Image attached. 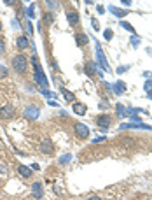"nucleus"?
Returning <instances> with one entry per match:
<instances>
[{"label":"nucleus","instance_id":"obj_20","mask_svg":"<svg viewBox=\"0 0 152 200\" xmlns=\"http://www.w3.org/2000/svg\"><path fill=\"white\" fill-rule=\"evenodd\" d=\"M72 158H73V156H72L70 153H65V155H61V156H60L58 163H61V165H67V163H70V161H72Z\"/></svg>","mask_w":152,"mask_h":200},{"label":"nucleus","instance_id":"obj_3","mask_svg":"<svg viewBox=\"0 0 152 200\" xmlns=\"http://www.w3.org/2000/svg\"><path fill=\"white\" fill-rule=\"evenodd\" d=\"M96 60H98V65H100L103 70H110L109 63H107V58H105V55H103V49H101V46L98 42H96Z\"/></svg>","mask_w":152,"mask_h":200},{"label":"nucleus","instance_id":"obj_37","mask_svg":"<svg viewBox=\"0 0 152 200\" xmlns=\"http://www.w3.org/2000/svg\"><path fill=\"white\" fill-rule=\"evenodd\" d=\"M10 23H12V27H16V28H19V23H18V21H16V20H12V21H10Z\"/></svg>","mask_w":152,"mask_h":200},{"label":"nucleus","instance_id":"obj_10","mask_svg":"<svg viewBox=\"0 0 152 200\" xmlns=\"http://www.w3.org/2000/svg\"><path fill=\"white\" fill-rule=\"evenodd\" d=\"M40 151L42 153H46V155H51L52 151H54V144H52V140L51 139H44L40 142Z\"/></svg>","mask_w":152,"mask_h":200},{"label":"nucleus","instance_id":"obj_43","mask_svg":"<svg viewBox=\"0 0 152 200\" xmlns=\"http://www.w3.org/2000/svg\"><path fill=\"white\" fill-rule=\"evenodd\" d=\"M0 32H2V23H0Z\"/></svg>","mask_w":152,"mask_h":200},{"label":"nucleus","instance_id":"obj_22","mask_svg":"<svg viewBox=\"0 0 152 200\" xmlns=\"http://www.w3.org/2000/svg\"><path fill=\"white\" fill-rule=\"evenodd\" d=\"M130 44H131L133 48H138V46L142 44V37H138L136 33H135V35H131V39H130Z\"/></svg>","mask_w":152,"mask_h":200},{"label":"nucleus","instance_id":"obj_1","mask_svg":"<svg viewBox=\"0 0 152 200\" xmlns=\"http://www.w3.org/2000/svg\"><path fill=\"white\" fill-rule=\"evenodd\" d=\"M12 67H14V70H16L18 74H25L26 69H28V58L23 56V55H16V56L12 58Z\"/></svg>","mask_w":152,"mask_h":200},{"label":"nucleus","instance_id":"obj_16","mask_svg":"<svg viewBox=\"0 0 152 200\" xmlns=\"http://www.w3.org/2000/svg\"><path fill=\"white\" fill-rule=\"evenodd\" d=\"M112 91H114L115 95H122V93L126 91V83H122V81H117L115 84H112Z\"/></svg>","mask_w":152,"mask_h":200},{"label":"nucleus","instance_id":"obj_21","mask_svg":"<svg viewBox=\"0 0 152 200\" xmlns=\"http://www.w3.org/2000/svg\"><path fill=\"white\" fill-rule=\"evenodd\" d=\"M61 93H63V97H65V100H67V102H75V97H73V93H70V91L67 90V88H61Z\"/></svg>","mask_w":152,"mask_h":200},{"label":"nucleus","instance_id":"obj_25","mask_svg":"<svg viewBox=\"0 0 152 200\" xmlns=\"http://www.w3.org/2000/svg\"><path fill=\"white\" fill-rule=\"evenodd\" d=\"M46 4H47V7H49L51 11H52V9H58V2H54V0H47Z\"/></svg>","mask_w":152,"mask_h":200},{"label":"nucleus","instance_id":"obj_13","mask_svg":"<svg viewBox=\"0 0 152 200\" xmlns=\"http://www.w3.org/2000/svg\"><path fill=\"white\" fill-rule=\"evenodd\" d=\"M67 21L70 23V27H77L79 25V14L75 11H67Z\"/></svg>","mask_w":152,"mask_h":200},{"label":"nucleus","instance_id":"obj_28","mask_svg":"<svg viewBox=\"0 0 152 200\" xmlns=\"http://www.w3.org/2000/svg\"><path fill=\"white\" fill-rule=\"evenodd\" d=\"M5 174H7V165L0 163V176H5Z\"/></svg>","mask_w":152,"mask_h":200},{"label":"nucleus","instance_id":"obj_26","mask_svg":"<svg viewBox=\"0 0 152 200\" xmlns=\"http://www.w3.org/2000/svg\"><path fill=\"white\" fill-rule=\"evenodd\" d=\"M143 90H145V91H152V79H147V81H145Z\"/></svg>","mask_w":152,"mask_h":200},{"label":"nucleus","instance_id":"obj_33","mask_svg":"<svg viewBox=\"0 0 152 200\" xmlns=\"http://www.w3.org/2000/svg\"><path fill=\"white\" fill-rule=\"evenodd\" d=\"M121 4L124 5V7H130V5H131L133 2H131V0H121Z\"/></svg>","mask_w":152,"mask_h":200},{"label":"nucleus","instance_id":"obj_31","mask_svg":"<svg viewBox=\"0 0 152 200\" xmlns=\"http://www.w3.org/2000/svg\"><path fill=\"white\" fill-rule=\"evenodd\" d=\"M5 76H7V69L4 65H0V77H5Z\"/></svg>","mask_w":152,"mask_h":200},{"label":"nucleus","instance_id":"obj_29","mask_svg":"<svg viewBox=\"0 0 152 200\" xmlns=\"http://www.w3.org/2000/svg\"><path fill=\"white\" fill-rule=\"evenodd\" d=\"M126 70H130V65H126V67H124V65H121V67H117V70H115V72H117V74H122V72H126Z\"/></svg>","mask_w":152,"mask_h":200},{"label":"nucleus","instance_id":"obj_18","mask_svg":"<svg viewBox=\"0 0 152 200\" xmlns=\"http://www.w3.org/2000/svg\"><path fill=\"white\" fill-rule=\"evenodd\" d=\"M18 172H19L23 177H30L31 174H33L31 169H30V167H26V165H18Z\"/></svg>","mask_w":152,"mask_h":200},{"label":"nucleus","instance_id":"obj_27","mask_svg":"<svg viewBox=\"0 0 152 200\" xmlns=\"http://www.w3.org/2000/svg\"><path fill=\"white\" fill-rule=\"evenodd\" d=\"M25 30L28 32V35H30L31 32H33V27H31V23H30V20H26V23H25Z\"/></svg>","mask_w":152,"mask_h":200},{"label":"nucleus","instance_id":"obj_14","mask_svg":"<svg viewBox=\"0 0 152 200\" xmlns=\"http://www.w3.org/2000/svg\"><path fill=\"white\" fill-rule=\"evenodd\" d=\"M75 42H77V46H79V48H84V46H88V42H89V37H88L86 33L79 32V33H75Z\"/></svg>","mask_w":152,"mask_h":200},{"label":"nucleus","instance_id":"obj_11","mask_svg":"<svg viewBox=\"0 0 152 200\" xmlns=\"http://www.w3.org/2000/svg\"><path fill=\"white\" fill-rule=\"evenodd\" d=\"M84 69H86V74H88L89 77H94V76L98 74V65L93 63V61H86V63H84Z\"/></svg>","mask_w":152,"mask_h":200},{"label":"nucleus","instance_id":"obj_7","mask_svg":"<svg viewBox=\"0 0 152 200\" xmlns=\"http://www.w3.org/2000/svg\"><path fill=\"white\" fill-rule=\"evenodd\" d=\"M75 133H77V137H81V139H88L89 137V128L84 125V123H75Z\"/></svg>","mask_w":152,"mask_h":200},{"label":"nucleus","instance_id":"obj_42","mask_svg":"<svg viewBox=\"0 0 152 200\" xmlns=\"http://www.w3.org/2000/svg\"><path fill=\"white\" fill-rule=\"evenodd\" d=\"M0 51H4V42L0 40Z\"/></svg>","mask_w":152,"mask_h":200},{"label":"nucleus","instance_id":"obj_38","mask_svg":"<svg viewBox=\"0 0 152 200\" xmlns=\"http://www.w3.org/2000/svg\"><path fill=\"white\" fill-rule=\"evenodd\" d=\"M100 107H101V109H107V107H109V104H105V100H103V102L100 104Z\"/></svg>","mask_w":152,"mask_h":200},{"label":"nucleus","instance_id":"obj_15","mask_svg":"<svg viewBox=\"0 0 152 200\" xmlns=\"http://www.w3.org/2000/svg\"><path fill=\"white\" fill-rule=\"evenodd\" d=\"M16 46H18V49H21V51L28 49V46H30L28 37H26V35H19V37L16 39Z\"/></svg>","mask_w":152,"mask_h":200},{"label":"nucleus","instance_id":"obj_9","mask_svg":"<svg viewBox=\"0 0 152 200\" xmlns=\"http://www.w3.org/2000/svg\"><path fill=\"white\" fill-rule=\"evenodd\" d=\"M31 195L39 200L44 197V186H42V183H33L31 184Z\"/></svg>","mask_w":152,"mask_h":200},{"label":"nucleus","instance_id":"obj_32","mask_svg":"<svg viewBox=\"0 0 152 200\" xmlns=\"http://www.w3.org/2000/svg\"><path fill=\"white\" fill-rule=\"evenodd\" d=\"M91 23H93V28H94L96 32L100 30V25H98V21H96V20H91Z\"/></svg>","mask_w":152,"mask_h":200},{"label":"nucleus","instance_id":"obj_2","mask_svg":"<svg viewBox=\"0 0 152 200\" xmlns=\"http://www.w3.org/2000/svg\"><path fill=\"white\" fill-rule=\"evenodd\" d=\"M33 69H35L33 77H35V81H37V84L40 86V90H47V88H49V83H47V77H46V74H44V70H42L40 63H39V65H35Z\"/></svg>","mask_w":152,"mask_h":200},{"label":"nucleus","instance_id":"obj_23","mask_svg":"<svg viewBox=\"0 0 152 200\" xmlns=\"http://www.w3.org/2000/svg\"><path fill=\"white\" fill-rule=\"evenodd\" d=\"M121 27L124 28V30H128L131 35H135V27H133L131 23H128V21H121Z\"/></svg>","mask_w":152,"mask_h":200},{"label":"nucleus","instance_id":"obj_12","mask_svg":"<svg viewBox=\"0 0 152 200\" xmlns=\"http://www.w3.org/2000/svg\"><path fill=\"white\" fill-rule=\"evenodd\" d=\"M72 109H73V112H75L77 116H84L88 107H86V104H82V102H73V104H72Z\"/></svg>","mask_w":152,"mask_h":200},{"label":"nucleus","instance_id":"obj_30","mask_svg":"<svg viewBox=\"0 0 152 200\" xmlns=\"http://www.w3.org/2000/svg\"><path fill=\"white\" fill-rule=\"evenodd\" d=\"M52 21H54V18H52V12H47V14H46V23H52Z\"/></svg>","mask_w":152,"mask_h":200},{"label":"nucleus","instance_id":"obj_17","mask_svg":"<svg viewBox=\"0 0 152 200\" xmlns=\"http://www.w3.org/2000/svg\"><path fill=\"white\" fill-rule=\"evenodd\" d=\"M109 11H110L114 16H117V18H124V16L128 14V11H126V9H119V7H115V5H110Z\"/></svg>","mask_w":152,"mask_h":200},{"label":"nucleus","instance_id":"obj_8","mask_svg":"<svg viewBox=\"0 0 152 200\" xmlns=\"http://www.w3.org/2000/svg\"><path fill=\"white\" fill-rule=\"evenodd\" d=\"M128 128H142V130H151L152 127L151 125H145V123H128V125H121L119 130H128Z\"/></svg>","mask_w":152,"mask_h":200},{"label":"nucleus","instance_id":"obj_24","mask_svg":"<svg viewBox=\"0 0 152 200\" xmlns=\"http://www.w3.org/2000/svg\"><path fill=\"white\" fill-rule=\"evenodd\" d=\"M103 37H105V40H112V37H114V32H112L110 28H107V30L103 32Z\"/></svg>","mask_w":152,"mask_h":200},{"label":"nucleus","instance_id":"obj_36","mask_svg":"<svg viewBox=\"0 0 152 200\" xmlns=\"http://www.w3.org/2000/svg\"><path fill=\"white\" fill-rule=\"evenodd\" d=\"M47 104H49V105H52V107H58V102H56V100H47Z\"/></svg>","mask_w":152,"mask_h":200},{"label":"nucleus","instance_id":"obj_5","mask_svg":"<svg viewBox=\"0 0 152 200\" xmlns=\"http://www.w3.org/2000/svg\"><path fill=\"white\" fill-rule=\"evenodd\" d=\"M96 125L100 127L101 130H109V127L112 125V118L107 116V114H101V116L96 118Z\"/></svg>","mask_w":152,"mask_h":200},{"label":"nucleus","instance_id":"obj_40","mask_svg":"<svg viewBox=\"0 0 152 200\" xmlns=\"http://www.w3.org/2000/svg\"><path fill=\"white\" fill-rule=\"evenodd\" d=\"M89 200H101L100 197H89Z\"/></svg>","mask_w":152,"mask_h":200},{"label":"nucleus","instance_id":"obj_4","mask_svg":"<svg viewBox=\"0 0 152 200\" xmlns=\"http://www.w3.org/2000/svg\"><path fill=\"white\" fill-rule=\"evenodd\" d=\"M14 114H16V109H14V105H10V104H5V105L0 109V118H2V120H10Z\"/></svg>","mask_w":152,"mask_h":200},{"label":"nucleus","instance_id":"obj_35","mask_svg":"<svg viewBox=\"0 0 152 200\" xmlns=\"http://www.w3.org/2000/svg\"><path fill=\"white\" fill-rule=\"evenodd\" d=\"M105 140V137H94L93 139V144H98V142H103Z\"/></svg>","mask_w":152,"mask_h":200},{"label":"nucleus","instance_id":"obj_19","mask_svg":"<svg viewBox=\"0 0 152 200\" xmlns=\"http://www.w3.org/2000/svg\"><path fill=\"white\" fill-rule=\"evenodd\" d=\"M115 114H117V118H126V107L122 105L121 102L115 104Z\"/></svg>","mask_w":152,"mask_h":200},{"label":"nucleus","instance_id":"obj_39","mask_svg":"<svg viewBox=\"0 0 152 200\" xmlns=\"http://www.w3.org/2000/svg\"><path fill=\"white\" fill-rule=\"evenodd\" d=\"M30 169H33V170H39V169H40V167H39V165H37V163H33V165H31Z\"/></svg>","mask_w":152,"mask_h":200},{"label":"nucleus","instance_id":"obj_6","mask_svg":"<svg viewBox=\"0 0 152 200\" xmlns=\"http://www.w3.org/2000/svg\"><path fill=\"white\" fill-rule=\"evenodd\" d=\"M23 116H25L26 120H37V118L40 116V111H39V107H35V105H30V107L25 109Z\"/></svg>","mask_w":152,"mask_h":200},{"label":"nucleus","instance_id":"obj_41","mask_svg":"<svg viewBox=\"0 0 152 200\" xmlns=\"http://www.w3.org/2000/svg\"><path fill=\"white\" fill-rule=\"evenodd\" d=\"M147 97H149V98L152 100V91H147Z\"/></svg>","mask_w":152,"mask_h":200},{"label":"nucleus","instance_id":"obj_34","mask_svg":"<svg viewBox=\"0 0 152 200\" xmlns=\"http://www.w3.org/2000/svg\"><path fill=\"white\" fill-rule=\"evenodd\" d=\"M143 77H145V79H151V77H152V72H151V70H145V72H143Z\"/></svg>","mask_w":152,"mask_h":200}]
</instances>
